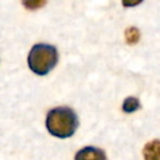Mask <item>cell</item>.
<instances>
[{
    "label": "cell",
    "mask_w": 160,
    "mask_h": 160,
    "mask_svg": "<svg viewBox=\"0 0 160 160\" xmlns=\"http://www.w3.org/2000/svg\"><path fill=\"white\" fill-rule=\"evenodd\" d=\"M144 158L148 160H160V140H152L145 145Z\"/></svg>",
    "instance_id": "3957f363"
},
{
    "label": "cell",
    "mask_w": 160,
    "mask_h": 160,
    "mask_svg": "<svg viewBox=\"0 0 160 160\" xmlns=\"http://www.w3.org/2000/svg\"><path fill=\"white\" fill-rule=\"evenodd\" d=\"M125 39H126V42L132 45V44H136L140 39V32L136 28H129L126 29L125 31Z\"/></svg>",
    "instance_id": "8992f818"
},
{
    "label": "cell",
    "mask_w": 160,
    "mask_h": 160,
    "mask_svg": "<svg viewBox=\"0 0 160 160\" xmlns=\"http://www.w3.org/2000/svg\"><path fill=\"white\" fill-rule=\"evenodd\" d=\"M79 125L75 111L66 106L51 109L46 115V129L49 132L59 139H66L74 135Z\"/></svg>",
    "instance_id": "6da1fadb"
},
{
    "label": "cell",
    "mask_w": 160,
    "mask_h": 160,
    "mask_svg": "<svg viewBox=\"0 0 160 160\" xmlns=\"http://www.w3.org/2000/svg\"><path fill=\"white\" fill-rule=\"evenodd\" d=\"M140 108V102L134 96H130V98H126L122 102V110L125 112H134L136 111L138 109Z\"/></svg>",
    "instance_id": "5b68a950"
},
{
    "label": "cell",
    "mask_w": 160,
    "mask_h": 160,
    "mask_svg": "<svg viewBox=\"0 0 160 160\" xmlns=\"http://www.w3.org/2000/svg\"><path fill=\"white\" fill-rule=\"evenodd\" d=\"M21 4L28 10H38L46 4V0H21Z\"/></svg>",
    "instance_id": "52a82bcc"
},
{
    "label": "cell",
    "mask_w": 160,
    "mask_h": 160,
    "mask_svg": "<svg viewBox=\"0 0 160 160\" xmlns=\"http://www.w3.org/2000/svg\"><path fill=\"white\" fill-rule=\"evenodd\" d=\"M76 159H105L106 155L102 150L96 148H84L76 155Z\"/></svg>",
    "instance_id": "277c9868"
},
{
    "label": "cell",
    "mask_w": 160,
    "mask_h": 160,
    "mask_svg": "<svg viewBox=\"0 0 160 160\" xmlns=\"http://www.w3.org/2000/svg\"><path fill=\"white\" fill-rule=\"evenodd\" d=\"M58 64V50L49 44H36L28 56V65L38 75H46Z\"/></svg>",
    "instance_id": "7a4b0ae2"
},
{
    "label": "cell",
    "mask_w": 160,
    "mask_h": 160,
    "mask_svg": "<svg viewBox=\"0 0 160 160\" xmlns=\"http://www.w3.org/2000/svg\"><path fill=\"white\" fill-rule=\"evenodd\" d=\"M121 2L125 8H132V6H136L140 2H142V0H121Z\"/></svg>",
    "instance_id": "ba28073f"
}]
</instances>
